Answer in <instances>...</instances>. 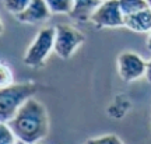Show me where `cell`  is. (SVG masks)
<instances>
[{"label":"cell","mask_w":151,"mask_h":144,"mask_svg":"<svg viewBox=\"0 0 151 144\" xmlns=\"http://www.w3.org/2000/svg\"><path fill=\"white\" fill-rule=\"evenodd\" d=\"M18 137L16 136L14 130L10 127V125L1 122L0 126V144H17Z\"/></svg>","instance_id":"12"},{"label":"cell","mask_w":151,"mask_h":144,"mask_svg":"<svg viewBox=\"0 0 151 144\" xmlns=\"http://www.w3.org/2000/svg\"><path fill=\"white\" fill-rule=\"evenodd\" d=\"M37 91L34 83L11 84L9 87H1L0 90V119L1 122H9L17 113V111L32 98Z\"/></svg>","instance_id":"2"},{"label":"cell","mask_w":151,"mask_h":144,"mask_svg":"<svg viewBox=\"0 0 151 144\" xmlns=\"http://www.w3.org/2000/svg\"><path fill=\"white\" fill-rule=\"evenodd\" d=\"M55 34V53L62 59H69L84 42L86 37L69 24H58Z\"/></svg>","instance_id":"4"},{"label":"cell","mask_w":151,"mask_h":144,"mask_svg":"<svg viewBox=\"0 0 151 144\" xmlns=\"http://www.w3.org/2000/svg\"><path fill=\"white\" fill-rule=\"evenodd\" d=\"M50 14L52 11L45 0H32L27 9L16 17L18 21L25 24H38V22L46 21Z\"/></svg>","instance_id":"7"},{"label":"cell","mask_w":151,"mask_h":144,"mask_svg":"<svg viewBox=\"0 0 151 144\" xmlns=\"http://www.w3.org/2000/svg\"><path fill=\"white\" fill-rule=\"evenodd\" d=\"M53 14H70L74 7V0H45Z\"/></svg>","instance_id":"10"},{"label":"cell","mask_w":151,"mask_h":144,"mask_svg":"<svg viewBox=\"0 0 151 144\" xmlns=\"http://www.w3.org/2000/svg\"><path fill=\"white\" fill-rule=\"evenodd\" d=\"M124 27L134 32H150L151 31V9L146 7L143 10L124 16Z\"/></svg>","instance_id":"8"},{"label":"cell","mask_w":151,"mask_h":144,"mask_svg":"<svg viewBox=\"0 0 151 144\" xmlns=\"http://www.w3.org/2000/svg\"><path fill=\"white\" fill-rule=\"evenodd\" d=\"M17 144H25V143H24V141H21V140H18V143H17Z\"/></svg>","instance_id":"19"},{"label":"cell","mask_w":151,"mask_h":144,"mask_svg":"<svg viewBox=\"0 0 151 144\" xmlns=\"http://www.w3.org/2000/svg\"><path fill=\"white\" fill-rule=\"evenodd\" d=\"M147 62L134 52H123L118 56V73L123 81H134L146 74Z\"/></svg>","instance_id":"6"},{"label":"cell","mask_w":151,"mask_h":144,"mask_svg":"<svg viewBox=\"0 0 151 144\" xmlns=\"http://www.w3.org/2000/svg\"><path fill=\"white\" fill-rule=\"evenodd\" d=\"M11 84H14L13 73L4 63H1L0 66V87H9Z\"/></svg>","instance_id":"15"},{"label":"cell","mask_w":151,"mask_h":144,"mask_svg":"<svg viewBox=\"0 0 151 144\" xmlns=\"http://www.w3.org/2000/svg\"><path fill=\"white\" fill-rule=\"evenodd\" d=\"M144 77L147 78V81L148 83H151V59L147 62V66H146V74H144Z\"/></svg>","instance_id":"16"},{"label":"cell","mask_w":151,"mask_h":144,"mask_svg":"<svg viewBox=\"0 0 151 144\" xmlns=\"http://www.w3.org/2000/svg\"><path fill=\"white\" fill-rule=\"evenodd\" d=\"M147 4H148V7L151 9V0H147Z\"/></svg>","instance_id":"18"},{"label":"cell","mask_w":151,"mask_h":144,"mask_svg":"<svg viewBox=\"0 0 151 144\" xmlns=\"http://www.w3.org/2000/svg\"><path fill=\"white\" fill-rule=\"evenodd\" d=\"M35 144H41V143H35Z\"/></svg>","instance_id":"21"},{"label":"cell","mask_w":151,"mask_h":144,"mask_svg":"<svg viewBox=\"0 0 151 144\" xmlns=\"http://www.w3.org/2000/svg\"><path fill=\"white\" fill-rule=\"evenodd\" d=\"M7 123L14 130L18 140L25 144L39 143L46 137L49 130L46 108L35 98H29Z\"/></svg>","instance_id":"1"},{"label":"cell","mask_w":151,"mask_h":144,"mask_svg":"<svg viewBox=\"0 0 151 144\" xmlns=\"http://www.w3.org/2000/svg\"><path fill=\"white\" fill-rule=\"evenodd\" d=\"M55 27L42 28L24 55V63L29 67H41L55 49Z\"/></svg>","instance_id":"3"},{"label":"cell","mask_w":151,"mask_h":144,"mask_svg":"<svg viewBox=\"0 0 151 144\" xmlns=\"http://www.w3.org/2000/svg\"><path fill=\"white\" fill-rule=\"evenodd\" d=\"M90 21L98 28H116L124 25V14L120 10L119 0H105L91 14Z\"/></svg>","instance_id":"5"},{"label":"cell","mask_w":151,"mask_h":144,"mask_svg":"<svg viewBox=\"0 0 151 144\" xmlns=\"http://www.w3.org/2000/svg\"><path fill=\"white\" fill-rule=\"evenodd\" d=\"M99 1H105V0H99Z\"/></svg>","instance_id":"20"},{"label":"cell","mask_w":151,"mask_h":144,"mask_svg":"<svg viewBox=\"0 0 151 144\" xmlns=\"http://www.w3.org/2000/svg\"><path fill=\"white\" fill-rule=\"evenodd\" d=\"M86 144H124L116 134H104L99 137H92L86 141Z\"/></svg>","instance_id":"14"},{"label":"cell","mask_w":151,"mask_h":144,"mask_svg":"<svg viewBox=\"0 0 151 144\" xmlns=\"http://www.w3.org/2000/svg\"><path fill=\"white\" fill-rule=\"evenodd\" d=\"M147 48L151 52V31L148 32V38H147Z\"/></svg>","instance_id":"17"},{"label":"cell","mask_w":151,"mask_h":144,"mask_svg":"<svg viewBox=\"0 0 151 144\" xmlns=\"http://www.w3.org/2000/svg\"><path fill=\"white\" fill-rule=\"evenodd\" d=\"M119 4H120V10L124 16H129L132 13H136V11L148 7L147 0H119Z\"/></svg>","instance_id":"11"},{"label":"cell","mask_w":151,"mask_h":144,"mask_svg":"<svg viewBox=\"0 0 151 144\" xmlns=\"http://www.w3.org/2000/svg\"><path fill=\"white\" fill-rule=\"evenodd\" d=\"M32 0H4V7L7 9V11H10L11 14L18 16L20 13L27 9L29 3Z\"/></svg>","instance_id":"13"},{"label":"cell","mask_w":151,"mask_h":144,"mask_svg":"<svg viewBox=\"0 0 151 144\" xmlns=\"http://www.w3.org/2000/svg\"><path fill=\"white\" fill-rule=\"evenodd\" d=\"M99 0H74V7L70 16L80 22H84L91 18L94 10L99 6Z\"/></svg>","instance_id":"9"}]
</instances>
